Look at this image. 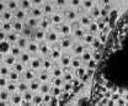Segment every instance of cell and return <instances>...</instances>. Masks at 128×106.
<instances>
[{"label":"cell","instance_id":"8","mask_svg":"<svg viewBox=\"0 0 128 106\" xmlns=\"http://www.w3.org/2000/svg\"><path fill=\"white\" fill-rule=\"evenodd\" d=\"M10 51V42H5V41H0V52L4 54V53H8Z\"/></svg>","mask_w":128,"mask_h":106},{"label":"cell","instance_id":"35","mask_svg":"<svg viewBox=\"0 0 128 106\" xmlns=\"http://www.w3.org/2000/svg\"><path fill=\"white\" fill-rule=\"evenodd\" d=\"M0 25H1V19H0Z\"/></svg>","mask_w":128,"mask_h":106},{"label":"cell","instance_id":"10","mask_svg":"<svg viewBox=\"0 0 128 106\" xmlns=\"http://www.w3.org/2000/svg\"><path fill=\"white\" fill-rule=\"evenodd\" d=\"M27 48H28V52H30L31 54H36V53H38V49H40L38 43H36V42H31L30 45L27 46Z\"/></svg>","mask_w":128,"mask_h":106},{"label":"cell","instance_id":"25","mask_svg":"<svg viewBox=\"0 0 128 106\" xmlns=\"http://www.w3.org/2000/svg\"><path fill=\"white\" fill-rule=\"evenodd\" d=\"M8 99H9V91H8V89L0 91V100H5L6 101Z\"/></svg>","mask_w":128,"mask_h":106},{"label":"cell","instance_id":"15","mask_svg":"<svg viewBox=\"0 0 128 106\" xmlns=\"http://www.w3.org/2000/svg\"><path fill=\"white\" fill-rule=\"evenodd\" d=\"M17 46L21 48V49H25L26 47H27V38L24 36V37H20L18 40H17Z\"/></svg>","mask_w":128,"mask_h":106},{"label":"cell","instance_id":"24","mask_svg":"<svg viewBox=\"0 0 128 106\" xmlns=\"http://www.w3.org/2000/svg\"><path fill=\"white\" fill-rule=\"evenodd\" d=\"M20 6L26 10V9H30L31 3H30V0H21V1H20Z\"/></svg>","mask_w":128,"mask_h":106},{"label":"cell","instance_id":"36","mask_svg":"<svg viewBox=\"0 0 128 106\" xmlns=\"http://www.w3.org/2000/svg\"><path fill=\"white\" fill-rule=\"evenodd\" d=\"M0 76H1V75H0Z\"/></svg>","mask_w":128,"mask_h":106},{"label":"cell","instance_id":"34","mask_svg":"<svg viewBox=\"0 0 128 106\" xmlns=\"http://www.w3.org/2000/svg\"><path fill=\"white\" fill-rule=\"evenodd\" d=\"M2 59H4V56H2V53H1V52H0V62L2 61Z\"/></svg>","mask_w":128,"mask_h":106},{"label":"cell","instance_id":"22","mask_svg":"<svg viewBox=\"0 0 128 106\" xmlns=\"http://www.w3.org/2000/svg\"><path fill=\"white\" fill-rule=\"evenodd\" d=\"M9 73H10V70H9L8 65H0V75L6 76L9 75Z\"/></svg>","mask_w":128,"mask_h":106},{"label":"cell","instance_id":"6","mask_svg":"<svg viewBox=\"0 0 128 106\" xmlns=\"http://www.w3.org/2000/svg\"><path fill=\"white\" fill-rule=\"evenodd\" d=\"M6 40L10 42V43H14V42H17V40H18V37H17V32L16 31H10L8 35H6Z\"/></svg>","mask_w":128,"mask_h":106},{"label":"cell","instance_id":"2","mask_svg":"<svg viewBox=\"0 0 128 106\" xmlns=\"http://www.w3.org/2000/svg\"><path fill=\"white\" fill-rule=\"evenodd\" d=\"M10 22L12 24V30H14V31H16L17 33L22 31V27H24V25H22V22H20L18 20H16V21H15V20H12V19L10 20Z\"/></svg>","mask_w":128,"mask_h":106},{"label":"cell","instance_id":"23","mask_svg":"<svg viewBox=\"0 0 128 106\" xmlns=\"http://www.w3.org/2000/svg\"><path fill=\"white\" fill-rule=\"evenodd\" d=\"M12 29V24L11 22H9V21H5L4 24H2V30L5 31V32H10Z\"/></svg>","mask_w":128,"mask_h":106},{"label":"cell","instance_id":"29","mask_svg":"<svg viewBox=\"0 0 128 106\" xmlns=\"http://www.w3.org/2000/svg\"><path fill=\"white\" fill-rule=\"evenodd\" d=\"M5 85H8V81H6V78H5V76H0V86H1V88H4V86H5Z\"/></svg>","mask_w":128,"mask_h":106},{"label":"cell","instance_id":"1","mask_svg":"<svg viewBox=\"0 0 128 106\" xmlns=\"http://www.w3.org/2000/svg\"><path fill=\"white\" fill-rule=\"evenodd\" d=\"M94 76L91 104L128 106V11L108 35Z\"/></svg>","mask_w":128,"mask_h":106},{"label":"cell","instance_id":"27","mask_svg":"<svg viewBox=\"0 0 128 106\" xmlns=\"http://www.w3.org/2000/svg\"><path fill=\"white\" fill-rule=\"evenodd\" d=\"M9 79L10 80H14V81H16V80H18V73L17 72H10L9 73Z\"/></svg>","mask_w":128,"mask_h":106},{"label":"cell","instance_id":"11","mask_svg":"<svg viewBox=\"0 0 128 106\" xmlns=\"http://www.w3.org/2000/svg\"><path fill=\"white\" fill-rule=\"evenodd\" d=\"M12 69L17 72V73H24V70H25V67H24V64H22V62H15V64L12 65Z\"/></svg>","mask_w":128,"mask_h":106},{"label":"cell","instance_id":"13","mask_svg":"<svg viewBox=\"0 0 128 106\" xmlns=\"http://www.w3.org/2000/svg\"><path fill=\"white\" fill-rule=\"evenodd\" d=\"M25 17H26V13L24 11V9H21V10H15V19L16 20L22 21Z\"/></svg>","mask_w":128,"mask_h":106},{"label":"cell","instance_id":"17","mask_svg":"<svg viewBox=\"0 0 128 106\" xmlns=\"http://www.w3.org/2000/svg\"><path fill=\"white\" fill-rule=\"evenodd\" d=\"M30 59H31V54L30 53H21L20 54V61L22 62V63H28L30 62Z\"/></svg>","mask_w":128,"mask_h":106},{"label":"cell","instance_id":"5","mask_svg":"<svg viewBox=\"0 0 128 106\" xmlns=\"http://www.w3.org/2000/svg\"><path fill=\"white\" fill-rule=\"evenodd\" d=\"M31 15L33 17H37V19H40V17H42V16L44 15V13H43V10H42V8H33L31 10Z\"/></svg>","mask_w":128,"mask_h":106},{"label":"cell","instance_id":"19","mask_svg":"<svg viewBox=\"0 0 128 106\" xmlns=\"http://www.w3.org/2000/svg\"><path fill=\"white\" fill-rule=\"evenodd\" d=\"M10 52H11V54H12V56L18 57V56L21 54V48H20L18 46H12V47L10 48Z\"/></svg>","mask_w":128,"mask_h":106},{"label":"cell","instance_id":"26","mask_svg":"<svg viewBox=\"0 0 128 106\" xmlns=\"http://www.w3.org/2000/svg\"><path fill=\"white\" fill-rule=\"evenodd\" d=\"M4 21H10L12 17H11V13L10 11H2V17H1Z\"/></svg>","mask_w":128,"mask_h":106},{"label":"cell","instance_id":"28","mask_svg":"<svg viewBox=\"0 0 128 106\" xmlns=\"http://www.w3.org/2000/svg\"><path fill=\"white\" fill-rule=\"evenodd\" d=\"M8 8H9V10H16L17 9V4L14 0H9L8 1Z\"/></svg>","mask_w":128,"mask_h":106},{"label":"cell","instance_id":"4","mask_svg":"<svg viewBox=\"0 0 128 106\" xmlns=\"http://www.w3.org/2000/svg\"><path fill=\"white\" fill-rule=\"evenodd\" d=\"M50 88H53L49 83H42L41 85H40V90H38V92H41V94H47V92H49V90H50Z\"/></svg>","mask_w":128,"mask_h":106},{"label":"cell","instance_id":"9","mask_svg":"<svg viewBox=\"0 0 128 106\" xmlns=\"http://www.w3.org/2000/svg\"><path fill=\"white\" fill-rule=\"evenodd\" d=\"M32 27H30L28 25H25L24 27H22V33H24V36L25 37H33V32H32Z\"/></svg>","mask_w":128,"mask_h":106},{"label":"cell","instance_id":"14","mask_svg":"<svg viewBox=\"0 0 128 106\" xmlns=\"http://www.w3.org/2000/svg\"><path fill=\"white\" fill-rule=\"evenodd\" d=\"M6 89H8L9 92H15L16 89H17V85L15 84L14 80H10V79H9V83H8V85H6Z\"/></svg>","mask_w":128,"mask_h":106},{"label":"cell","instance_id":"20","mask_svg":"<svg viewBox=\"0 0 128 106\" xmlns=\"http://www.w3.org/2000/svg\"><path fill=\"white\" fill-rule=\"evenodd\" d=\"M33 91L32 90H26L25 92H22V97L25 99V100H30V101H32V97H33Z\"/></svg>","mask_w":128,"mask_h":106},{"label":"cell","instance_id":"33","mask_svg":"<svg viewBox=\"0 0 128 106\" xmlns=\"http://www.w3.org/2000/svg\"><path fill=\"white\" fill-rule=\"evenodd\" d=\"M5 105H9V102H6L5 100H0V106H5Z\"/></svg>","mask_w":128,"mask_h":106},{"label":"cell","instance_id":"12","mask_svg":"<svg viewBox=\"0 0 128 106\" xmlns=\"http://www.w3.org/2000/svg\"><path fill=\"white\" fill-rule=\"evenodd\" d=\"M2 61H5V64H6V65H14L15 62H16L15 61V56H12V54H10V56H5Z\"/></svg>","mask_w":128,"mask_h":106},{"label":"cell","instance_id":"16","mask_svg":"<svg viewBox=\"0 0 128 106\" xmlns=\"http://www.w3.org/2000/svg\"><path fill=\"white\" fill-rule=\"evenodd\" d=\"M22 99H24V97L21 96V94H18V92H17V94H14V95H12V97H11L12 105H18V104L22 101Z\"/></svg>","mask_w":128,"mask_h":106},{"label":"cell","instance_id":"21","mask_svg":"<svg viewBox=\"0 0 128 106\" xmlns=\"http://www.w3.org/2000/svg\"><path fill=\"white\" fill-rule=\"evenodd\" d=\"M17 89H18V91H20V92L22 94V92H25L26 90H28V89H30V86H28V85H27L26 83L21 81V83H20V84L17 85Z\"/></svg>","mask_w":128,"mask_h":106},{"label":"cell","instance_id":"32","mask_svg":"<svg viewBox=\"0 0 128 106\" xmlns=\"http://www.w3.org/2000/svg\"><path fill=\"white\" fill-rule=\"evenodd\" d=\"M5 11V4L4 3H0V13Z\"/></svg>","mask_w":128,"mask_h":106},{"label":"cell","instance_id":"31","mask_svg":"<svg viewBox=\"0 0 128 106\" xmlns=\"http://www.w3.org/2000/svg\"><path fill=\"white\" fill-rule=\"evenodd\" d=\"M6 40V33H5V31H0V41H5Z\"/></svg>","mask_w":128,"mask_h":106},{"label":"cell","instance_id":"3","mask_svg":"<svg viewBox=\"0 0 128 106\" xmlns=\"http://www.w3.org/2000/svg\"><path fill=\"white\" fill-rule=\"evenodd\" d=\"M42 101H43V94L38 92V94H34L33 95V97H32L33 105H42Z\"/></svg>","mask_w":128,"mask_h":106},{"label":"cell","instance_id":"7","mask_svg":"<svg viewBox=\"0 0 128 106\" xmlns=\"http://www.w3.org/2000/svg\"><path fill=\"white\" fill-rule=\"evenodd\" d=\"M27 25L32 27V29H37V27H40V21L37 20V17H30L28 20H27Z\"/></svg>","mask_w":128,"mask_h":106},{"label":"cell","instance_id":"30","mask_svg":"<svg viewBox=\"0 0 128 106\" xmlns=\"http://www.w3.org/2000/svg\"><path fill=\"white\" fill-rule=\"evenodd\" d=\"M20 105L22 106H30V105H33V102L30 101V100H25V99H22V101L20 102Z\"/></svg>","mask_w":128,"mask_h":106},{"label":"cell","instance_id":"18","mask_svg":"<svg viewBox=\"0 0 128 106\" xmlns=\"http://www.w3.org/2000/svg\"><path fill=\"white\" fill-rule=\"evenodd\" d=\"M40 85H41V84L33 79V80H31V83H30V90H32V91H38V90H40Z\"/></svg>","mask_w":128,"mask_h":106}]
</instances>
